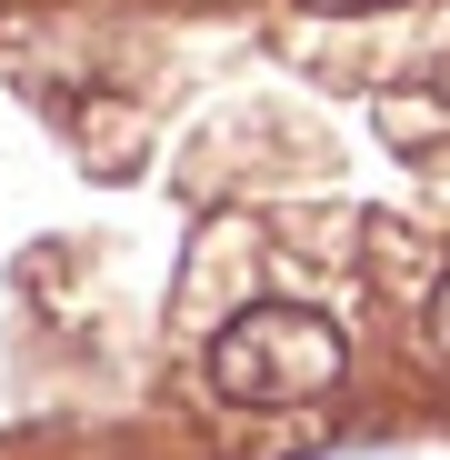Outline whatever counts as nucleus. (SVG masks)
<instances>
[{"label":"nucleus","instance_id":"f257e3e1","mask_svg":"<svg viewBox=\"0 0 450 460\" xmlns=\"http://www.w3.org/2000/svg\"><path fill=\"white\" fill-rule=\"evenodd\" d=\"M340 370H350L340 321L300 311V300H251V311L210 341V391L241 401V411H300V401L340 391Z\"/></svg>","mask_w":450,"mask_h":460},{"label":"nucleus","instance_id":"f03ea898","mask_svg":"<svg viewBox=\"0 0 450 460\" xmlns=\"http://www.w3.org/2000/svg\"><path fill=\"white\" fill-rule=\"evenodd\" d=\"M430 341H440V360H450V280H440V300H430Z\"/></svg>","mask_w":450,"mask_h":460},{"label":"nucleus","instance_id":"7ed1b4c3","mask_svg":"<svg viewBox=\"0 0 450 460\" xmlns=\"http://www.w3.org/2000/svg\"><path fill=\"white\" fill-rule=\"evenodd\" d=\"M300 11H391V0H300Z\"/></svg>","mask_w":450,"mask_h":460}]
</instances>
